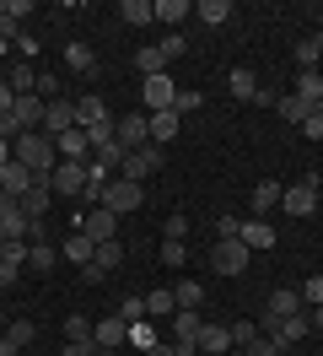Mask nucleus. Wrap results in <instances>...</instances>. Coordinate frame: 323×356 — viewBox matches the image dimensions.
Returning a JSON list of instances; mask_svg holds the SVG:
<instances>
[{
	"label": "nucleus",
	"instance_id": "f257e3e1",
	"mask_svg": "<svg viewBox=\"0 0 323 356\" xmlns=\"http://www.w3.org/2000/svg\"><path fill=\"white\" fill-rule=\"evenodd\" d=\"M11 156H17L38 184H49V173L60 168V152H54V140H49L43 130H22L17 140H11Z\"/></svg>",
	"mask_w": 323,
	"mask_h": 356
},
{
	"label": "nucleus",
	"instance_id": "f03ea898",
	"mask_svg": "<svg viewBox=\"0 0 323 356\" xmlns=\"http://www.w3.org/2000/svg\"><path fill=\"white\" fill-rule=\"evenodd\" d=\"M264 340H275L280 346V356L285 351H297V340H307V334H313V324H307V313H291V318H270V313H264Z\"/></svg>",
	"mask_w": 323,
	"mask_h": 356
},
{
	"label": "nucleus",
	"instance_id": "7ed1b4c3",
	"mask_svg": "<svg viewBox=\"0 0 323 356\" xmlns=\"http://www.w3.org/2000/svg\"><path fill=\"white\" fill-rule=\"evenodd\" d=\"M280 205H285L291 216H313V211H318V173L285 184V189H280Z\"/></svg>",
	"mask_w": 323,
	"mask_h": 356
},
{
	"label": "nucleus",
	"instance_id": "20e7f679",
	"mask_svg": "<svg viewBox=\"0 0 323 356\" xmlns=\"http://www.w3.org/2000/svg\"><path fill=\"white\" fill-rule=\"evenodd\" d=\"M156 168H162V146H135V152H124V162H119V178H129V184H146Z\"/></svg>",
	"mask_w": 323,
	"mask_h": 356
},
{
	"label": "nucleus",
	"instance_id": "39448f33",
	"mask_svg": "<svg viewBox=\"0 0 323 356\" xmlns=\"http://www.w3.org/2000/svg\"><path fill=\"white\" fill-rule=\"evenodd\" d=\"M210 270H221V275H242V270H248V243H242V238H215Z\"/></svg>",
	"mask_w": 323,
	"mask_h": 356
},
{
	"label": "nucleus",
	"instance_id": "423d86ee",
	"mask_svg": "<svg viewBox=\"0 0 323 356\" xmlns=\"http://www.w3.org/2000/svg\"><path fill=\"white\" fill-rule=\"evenodd\" d=\"M140 200H146V189L140 184H129V178L113 173V184L103 189V205L113 211V216H129V211H140Z\"/></svg>",
	"mask_w": 323,
	"mask_h": 356
},
{
	"label": "nucleus",
	"instance_id": "0eeeda50",
	"mask_svg": "<svg viewBox=\"0 0 323 356\" xmlns=\"http://www.w3.org/2000/svg\"><path fill=\"white\" fill-rule=\"evenodd\" d=\"M86 184H92V173H86V162H60V168L49 173V189H54V195H65V200H76V195H86Z\"/></svg>",
	"mask_w": 323,
	"mask_h": 356
},
{
	"label": "nucleus",
	"instance_id": "6e6552de",
	"mask_svg": "<svg viewBox=\"0 0 323 356\" xmlns=\"http://www.w3.org/2000/svg\"><path fill=\"white\" fill-rule=\"evenodd\" d=\"M76 232H86L92 243H113V238H119V216H113L108 205H92V211L81 216V227H76Z\"/></svg>",
	"mask_w": 323,
	"mask_h": 356
},
{
	"label": "nucleus",
	"instance_id": "1a4fd4ad",
	"mask_svg": "<svg viewBox=\"0 0 323 356\" xmlns=\"http://www.w3.org/2000/svg\"><path fill=\"white\" fill-rule=\"evenodd\" d=\"M92 346H97V351H124L129 346V324L119 318V313H113V318H97V324H92Z\"/></svg>",
	"mask_w": 323,
	"mask_h": 356
},
{
	"label": "nucleus",
	"instance_id": "9d476101",
	"mask_svg": "<svg viewBox=\"0 0 323 356\" xmlns=\"http://www.w3.org/2000/svg\"><path fill=\"white\" fill-rule=\"evenodd\" d=\"M76 130V103L70 97H49V108H43V135L54 140V135Z\"/></svg>",
	"mask_w": 323,
	"mask_h": 356
},
{
	"label": "nucleus",
	"instance_id": "9b49d317",
	"mask_svg": "<svg viewBox=\"0 0 323 356\" xmlns=\"http://www.w3.org/2000/svg\"><path fill=\"white\" fill-rule=\"evenodd\" d=\"M113 130H119V146H124V152H135V146H151L146 113H124V119H113Z\"/></svg>",
	"mask_w": 323,
	"mask_h": 356
},
{
	"label": "nucleus",
	"instance_id": "f8f14e48",
	"mask_svg": "<svg viewBox=\"0 0 323 356\" xmlns=\"http://www.w3.org/2000/svg\"><path fill=\"white\" fill-rule=\"evenodd\" d=\"M140 97H146V108H151V113H162V108H172V97H178V87H172V76L162 70V76H146V87H140Z\"/></svg>",
	"mask_w": 323,
	"mask_h": 356
},
{
	"label": "nucleus",
	"instance_id": "ddd939ff",
	"mask_svg": "<svg viewBox=\"0 0 323 356\" xmlns=\"http://www.w3.org/2000/svg\"><path fill=\"white\" fill-rule=\"evenodd\" d=\"M33 184H38V178L27 173V168H22L17 156H11V162H6V168H0V195H6V200H22V195H27V189H33Z\"/></svg>",
	"mask_w": 323,
	"mask_h": 356
},
{
	"label": "nucleus",
	"instance_id": "4468645a",
	"mask_svg": "<svg viewBox=\"0 0 323 356\" xmlns=\"http://www.w3.org/2000/svg\"><path fill=\"white\" fill-rule=\"evenodd\" d=\"M43 97H33V92H22L17 103H11V119H17V130H43Z\"/></svg>",
	"mask_w": 323,
	"mask_h": 356
},
{
	"label": "nucleus",
	"instance_id": "2eb2a0df",
	"mask_svg": "<svg viewBox=\"0 0 323 356\" xmlns=\"http://www.w3.org/2000/svg\"><path fill=\"white\" fill-rule=\"evenodd\" d=\"M194 346H199V356H226L232 351V330L226 324H205V330L194 334Z\"/></svg>",
	"mask_w": 323,
	"mask_h": 356
},
{
	"label": "nucleus",
	"instance_id": "dca6fc26",
	"mask_svg": "<svg viewBox=\"0 0 323 356\" xmlns=\"http://www.w3.org/2000/svg\"><path fill=\"white\" fill-rule=\"evenodd\" d=\"M60 254H65V259H70L76 270H86L92 259H97V243H92L86 232H76V227H70V238H65V248H60Z\"/></svg>",
	"mask_w": 323,
	"mask_h": 356
},
{
	"label": "nucleus",
	"instance_id": "f3484780",
	"mask_svg": "<svg viewBox=\"0 0 323 356\" xmlns=\"http://www.w3.org/2000/svg\"><path fill=\"white\" fill-rule=\"evenodd\" d=\"M264 313H270V318H291V313H301V291L297 286H275V291H270V302H264Z\"/></svg>",
	"mask_w": 323,
	"mask_h": 356
},
{
	"label": "nucleus",
	"instance_id": "a211bd4d",
	"mask_svg": "<svg viewBox=\"0 0 323 356\" xmlns=\"http://www.w3.org/2000/svg\"><path fill=\"white\" fill-rule=\"evenodd\" d=\"M49 205H54V189H49V184H33V189L22 195V211H27V222H43V216H49Z\"/></svg>",
	"mask_w": 323,
	"mask_h": 356
},
{
	"label": "nucleus",
	"instance_id": "6ab92c4d",
	"mask_svg": "<svg viewBox=\"0 0 323 356\" xmlns=\"http://www.w3.org/2000/svg\"><path fill=\"white\" fill-rule=\"evenodd\" d=\"M113 113H108V103L103 97H76V124L81 130H92V124H108Z\"/></svg>",
	"mask_w": 323,
	"mask_h": 356
},
{
	"label": "nucleus",
	"instance_id": "aec40b11",
	"mask_svg": "<svg viewBox=\"0 0 323 356\" xmlns=\"http://www.w3.org/2000/svg\"><path fill=\"white\" fill-rule=\"evenodd\" d=\"M146 124H151V146H162V140H172V135H178V124H183V119H178L172 108H162V113H146Z\"/></svg>",
	"mask_w": 323,
	"mask_h": 356
},
{
	"label": "nucleus",
	"instance_id": "412c9836",
	"mask_svg": "<svg viewBox=\"0 0 323 356\" xmlns=\"http://www.w3.org/2000/svg\"><path fill=\"white\" fill-rule=\"evenodd\" d=\"M248 248H275V227L264 222V216H254V222H242V232H237Z\"/></svg>",
	"mask_w": 323,
	"mask_h": 356
},
{
	"label": "nucleus",
	"instance_id": "4be33fe9",
	"mask_svg": "<svg viewBox=\"0 0 323 356\" xmlns=\"http://www.w3.org/2000/svg\"><path fill=\"white\" fill-rule=\"evenodd\" d=\"M65 65L76 70V76H86V70H97V54H92L81 38H70V44H65Z\"/></svg>",
	"mask_w": 323,
	"mask_h": 356
},
{
	"label": "nucleus",
	"instance_id": "5701e85b",
	"mask_svg": "<svg viewBox=\"0 0 323 356\" xmlns=\"http://www.w3.org/2000/svg\"><path fill=\"white\" fill-rule=\"evenodd\" d=\"M199 330H205L199 308H178V313H172V340H194Z\"/></svg>",
	"mask_w": 323,
	"mask_h": 356
},
{
	"label": "nucleus",
	"instance_id": "b1692460",
	"mask_svg": "<svg viewBox=\"0 0 323 356\" xmlns=\"http://www.w3.org/2000/svg\"><path fill=\"white\" fill-rule=\"evenodd\" d=\"M291 92H297V97L307 103V108H318V103H323V76H318V70H301V76H297V87H291Z\"/></svg>",
	"mask_w": 323,
	"mask_h": 356
},
{
	"label": "nucleus",
	"instance_id": "393cba45",
	"mask_svg": "<svg viewBox=\"0 0 323 356\" xmlns=\"http://www.w3.org/2000/svg\"><path fill=\"white\" fill-rule=\"evenodd\" d=\"M194 17H199L205 27H221L226 17H232V0H199V6H194Z\"/></svg>",
	"mask_w": 323,
	"mask_h": 356
},
{
	"label": "nucleus",
	"instance_id": "a878e982",
	"mask_svg": "<svg viewBox=\"0 0 323 356\" xmlns=\"http://www.w3.org/2000/svg\"><path fill=\"white\" fill-rule=\"evenodd\" d=\"M151 6H156V22H167V27H178L183 17H194L189 0H151Z\"/></svg>",
	"mask_w": 323,
	"mask_h": 356
},
{
	"label": "nucleus",
	"instance_id": "bb28decb",
	"mask_svg": "<svg viewBox=\"0 0 323 356\" xmlns=\"http://www.w3.org/2000/svg\"><path fill=\"white\" fill-rule=\"evenodd\" d=\"M119 17H124L129 27H146V22H156V6H151V0H124Z\"/></svg>",
	"mask_w": 323,
	"mask_h": 356
},
{
	"label": "nucleus",
	"instance_id": "cd10ccee",
	"mask_svg": "<svg viewBox=\"0 0 323 356\" xmlns=\"http://www.w3.org/2000/svg\"><path fill=\"white\" fill-rule=\"evenodd\" d=\"M275 113H280V119H285V124H301V119H307V113H313V108L301 103L297 92H285V97H275Z\"/></svg>",
	"mask_w": 323,
	"mask_h": 356
},
{
	"label": "nucleus",
	"instance_id": "c85d7f7f",
	"mask_svg": "<svg viewBox=\"0 0 323 356\" xmlns=\"http://www.w3.org/2000/svg\"><path fill=\"white\" fill-rule=\"evenodd\" d=\"M54 259H60V248H54V243H43V238L27 243V265H33V270H54Z\"/></svg>",
	"mask_w": 323,
	"mask_h": 356
},
{
	"label": "nucleus",
	"instance_id": "c756f323",
	"mask_svg": "<svg viewBox=\"0 0 323 356\" xmlns=\"http://www.w3.org/2000/svg\"><path fill=\"white\" fill-rule=\"evenodd\" d=\"M270 205H280V184H275V178H264V184H254V216H264Z\"/></svg>",
	"mask_w": 323,
	"mask_h": 356
},
{
	"label": "nucleus",
	"instance_id": "7c9ffc66",
	"mask_svg": "<svg viewBox=\"0 0 323 356\" xmlns=\"http://www.w3.org/2000/svg\"><path fill=\"white\" fill-rule=\"evenodd\" d=\"M162 313H178V297H172V291H146V318H162Z\"/></svg>",
	"mask_w": 323,
	"mask_h": 356
},
{
	"label": "nucleus",
	"instance_id": "2f4dec72",
	"mask_svg": "<svg viewBox=\"0 0 323 356\" xmlns=\"http://www.w3.org/2000/svg\"><path fill=\"white\" fill-rule=\"evenodd\" d=\"M6 87L17 92V97H22V92H33V87H38V76H33V65H27V60H22V65H11V76H6Z\"/></svg>",
	"mask_w": 323,
	"mask_h": 356
},
{
	"label": "nucleus",
	"instance_id": "473e14b6",
	"mask_svg": "<svg viewBox=\"0 0 323 356\" xmlns=\"http://www.w3.org/2000/svg\"><path fill=\"white\" fill-rule=\"evenodd\" d=\"M318 60H323V38H301V44H297V65L301 70H318Z\"/></svg>",
	"mask_w": 323,
	"mask_h": 356
},
{
	"label": "nucleus",
	"instance_id": "72a5a7b5",
	"mask_svg": "<svg viewBox=\"0 0 323 356\" xmlns=\"http://www.w3.org/2000/svg\"><path fill=\"white\" fill-rule=\"evenodd\" d=\"M172 297H178V308H199V302H205V286H199V281H178Z\"/></svg>",
	"mask_w": 323,
	"mask_h": 356
},
{
	"label": "nucleus",
	"instance_id": "f704fd0d",
	"mask_svg": "<svg viewBox=\"0 0 323 356\" xmlns=\"http://www.w3.org/2000/svg\"><path fill=\"white\" fill-rule=\"evenodd\" d=\"M226 87H232L237 97H248V103L258 97V81H254V70H232V76H226Z\"/></svg>",
	"mask_w": 323,
	"mask_h": 356
},
{
	"label": "nucleus",
	"instance_id": "c9c22d12",
	"mask_svg": "<svg viewBox=\"0 0 323 356\" xmlns=\"http://www.w3.org/2000/svg\"><path fill=\"white\" fill-rule=\"evenodd\" d=\"M65 340H92V318L86 313H65Z\"/></svg>",
	"mask_w": 323,
	"mask_h": 356
},
{
	"label": "nucleus",
	"instance_id": "e433bc0d",
	"mask_svg": "<svg viewBox=\"0 0 323 356\" xmlns=\"http://www.w3.org/2000/svg\"><path fill=\"white\" fill-rule=\"evenodd\" d=\"M6 340H11V346H33V340H38V324H33V318H17V324L6 330Z\"/></svg>",
	"mask_w": 323,
	"mask_h": 356
},
{
	"label": "nucleus",
	"instance_id": "4c0bfd02",
	"mask_svg": "<svg viewBox=\"0 0 323 356\" xmlns=\"http://www.w3.org/2000/svg\"><path fill=\"white\" fill-rule=\"evenodd\" d=\"M119 259H124V243L113 238V243H97V259H92V265H97V270H113Z\"/></svg>",
	"mask_w": 323,
	"mask_h": 356
},
{
	"label": "nucleus",
	"instance_id": "58836bf2",
	"mask_svg": "<svg viewBox=\"0 0 323 356\" xmlns=\"http://www.w3.org/2000/svg\"><path fill=\"white\" fill-rule=\"evenodd\" d=\"M162 238H172V243H183V238H189V216H183V211H172L167 222H162Z\"/></svg>",
	"mask_w": 323,
	"mask_h": 356
},
{
	"label": "nucleus",
	"instance_id": "ea45409f",
	"mask_svg": "<svg viewBox=\"0 0 323 356\" xmlns=\"http://www.w3.org/2000/svg\"><path fill=\"white\" fill-rule=\"evenodd\" d=\"M135 65L146 70V76H162V70H167V60H162V49H140V54H135Z\"/></svg>",
	"mask_w": 323,
	"mask_h": 356
},
{
	"label": "nucleus",
	"instance_id": "a19ab883",
	"mask_svg": "<svg viewBox=\"0 0 323 356\" xmlns=\"http://www.w3.org/2000/svg\"><path fill=\"white\" fill-rule=\"evenodd\" d=\"M129 346H140V351H151V346H156V330H151V318L129 324Z\"/></svg>",
	"mask_w": 323,
	"mask_h": 356
},
{
	"label": "nucleus",
	"instance_id": "79ce46f5",
	"mask_svg": "<svg viewBox=\"0 0 323 356\" xmlns=\"http://www.w3.org/2000/svg\"><path fill=\"white\" fill-rule=\"evenodd\" d=\"M119 318H124V324H140V318H146V297H124V302H119Z\"/></svg>",
	"mask_w": 323,
	"mask_h": 356
},
{
	"label": "nucleus",
	"instance_id": "37998d69",
	"mask_svg": "<svg viewBox=\"0 0 323 356\" xmlns=\"http://www.w3.org/2000/svg\"><path fill=\"white\" fill-rule=\"evenodd\" d=\"M183 259H189V248H183V243H172V238H162V265H167V270H178Z\"/></svg>",
	"mask_w": 323,
	"mask_h": 356
},
{
	"label": "nucleus",
	"instance_id": "c03bdc74",
	"mask_svg": "<svg viewBox=\"0 0 323 356\" xmlns=\"http://www.w3.org/2000/svg\"><path fill=\"white\" fill-rule=\"evenodd\" d=\"M232 330V346H248V340H258V324L254 318H237V324H226Z\"/></svg>",
	"mask_w": 323,
	"mask_h": 356
},
{
	"label": "nucleus",
	"instance_id": "a18cd8bd",
	"mask_svg": "<svg viewBox=\"0 0 323 356\" xmlns=\"http://www.w3.org/2000/svg\"><path fill=\"white\" fill-rule=\"evenodd\" d=\"M301 308H323V275H313V281L301 286Z\"/></svg>",
	"mask_w": 323,
	"mask_h": 356
},
{
	"label": "nucleus",
	"instance_id": "49530a36",
	"mask_svg": "<svg viewBox=\"0 0 323 356\" xmlns=\"http://www.w3.org/2000/svg\"><path fill=\"white\" fill-rule=\"evenodd\" d=\"M199 103H205V97H199V92H178V97H172V113H178V119H183V113H194V108H199Z\"/></svg>",
	"mask_w": 323,
	"mask_h": 356
},
{
	"label": "nucleus",
	"instance_id": "de8ad7c7",
	"mask_svg": "<svg viewBox=\"0 0 323 356\" xmlns=\"http://www.w3.org/2000/svg\"><path fill=\"white\" fill-rule=\"evenodd\" d=\"M237 232H242V216H221L215 222V238H237Z\"/></svg>",
	"mask_w": 323,
	"mask_h": 356
},
{
	"label": "nucleus",
	"instance_id": "09e8293b",
	"mask_svg": "<svg viewBox=\"0 0 323 356\" xmlns=\"http://www.w3.org/2000/svg\"><path fill=\"white\" fill-rule=\"evenodd\" d=\"M156 49H162V60H178V54H183V38H178V33H167Z\"/></svg>",
	"mask_w": 323,
	"mask_h": 356
},
{
	"label": "nucleus",
	"instance_id": "8fccbe9b",
	"mask_svg": "<svg viewBox=\"0 0 323 356\" xmlns=\"http://www.w3.org/2000/svg\"><path fill=\"white\" fill-rule=\"evenodd\" d=\"M17 275H22V265H11V259H0V291H6V286H17Z\"/></svg>",
	"mask_w": 323,
	"mask_h": 356
},
{
	"label": "nucleus",
	"instance_id": "3c124183",
	"mask_svg": "<svg viewBox=\"0 0 323 356\" xmlns=\"http://www.w3.org/2000/svg\"><path fill=\"white\" fill-rule=\"evenodd\" d=\"M0 259H11V265H27V243H6V248H0Z\"/></svg>",
	"mask_w": 323,
	"mask_h": 356
},
{
	"label": "nucleus",
	"instance_id": "603ef678",
	"mask_svg": "<svg viewBox=\"0 0 323 356\" xmlns=\"http://www.w3.org/2000/svg\"><path fill=\"white\" fill-rule=\"evenodd\" d=\"M60 356H97V346H92V340H70Z\"/></svg>",
	"mask_w": 323,
	"mask_h": 356
},
{
	"label": "nucleus",
	"instance_id": "864d4df0",
	"mask_svg": "<svg viewBox=\"0 0 323 356\" xmlns=\"http://www.w3.org/2000/svg\"><path fill=\"white\" fill-rule=\"evenodd\" d=\"M0 6H6V11L17 17V22H22V17H27V11H33V0H0Z\"/></svg>",
	"mask_w": 323,
	"mask_h": 356
},
{
	"label": "nucleus",
	"instance_id": "5fc2aeb1",
	"mask_svg": "<svg viewBox=\"0 0 323 356\" xmlns=\"http://www.w3.org/2000/svg\"><path fill=\"white\" fill-rule=\"evenodd\" d=\"M0 356H22V346H11V340L0 334Z\"/></svg>",
	"mask_w": 323,
	"mask_h": 356
},
{
	"label": "nucleus",
	"instance_id": "6e6d98bb",
	"mask_svg": "<svg viewBox=\"0 0 323 356\" xmlns=\"http://www.w3.org/2000/svg\"><path fill=\"white\" fill-rule=\"evenodd\" d=\"M307 324H313V330L323 334V308H313V313H307Z\"/></svg>",
	"mask_w": 323,
	"mask_h": 356
},
{
	"label": "nucleus",
	"instance_id": "4d7b16f0",
	"mask_svg": "<svg viewBox=\"0 0 323 356\" xmlns=\"http://www.w3.org/2000/svg\"><path fill=\"white\" fill-rule=\"evenodd\" d=\"M6 49H11V44H6V38H0V60H6Z\"/></svg>",
	"mask_w": 323,
	"mask_h": 356
},
{
	"label": "nucleus",
	"instance_id": "13d9d810",
	"mask_svg": "<svg viewBox=\"0 0 323 356\" xmlns=\"http://www.w3.org/2000/svg\"><path fill=\"white\" fill-rule=\"evenodd\" d=\"M97 356H119V351H97Z\"/></svg>",
	"mask_w": 323,
	"mask_h": 356
},
{
	"label": "nucleus",
	"instance_id": "bf43d9fd",
	"mask_svg": "<svg viewBox=\"0 0 323 356\" xmlns=\"http://www.w3.org/2000/svg\"><path fill=\"white\" fill-rule=\"evenodd\" d=\"M0 324H6V308H0Z\"/></svg>",
	"mask_w": 323,
	"mask_h": 356
},
{
	"label": "nucleus",
	"instance_id": "052dcab7",
	"mask_svg": "<svg viewBox=\"0 0 323 356\" xmlns=\"http://www.w3.org/2000/svg\"><path fill=\"white\" fill-rule=\"evenodd\" d=\"M291 356H297V351H291Z\"/></svg>",
	"mask_w": 323,
	"mask_h": 356
}]
</instances>
